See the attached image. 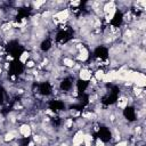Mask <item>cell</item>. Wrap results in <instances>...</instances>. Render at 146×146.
<instances>
[{"mask_svg":"<svg viewBox=\"0 0 146 146\" xmlns=\"http://www.w3.org/2000/svg\"><path fill=\"white\" fill-rule=\"evenodd\" d=\"M23 71H24V65L18 59H16L13 63H10V65H9V72H10V74H13V75H19V74H22Z\"/></svg>","mask_w":146,"mask_h":146,"instance_id":"cell-1","label":"cell"},{"mask_svg":"<svg viewBox=\"0 0 146 146\" xmlns=\"http://www.w3.org/2000/svg\"><path fill=\"white\" fill-rule=\"evenodd\" d=\"M72 86H73V81H72V79L68 78V76H67V78H64V79L60 81V84H59L60 89L64 90V91H68V90H71Z\"/></svg>","mask_w":146,"mask_h":146,"instance_id":"cell-8","label":"cell"},{"mask_svg":"<svg viewBox=\"0 0 146 146\" xmlns=\"http://www.w3.org/2000/svg\"><path fill=\"white\" fill-rule=\"evenodd\" d=\"M94 56L100 60H105L108 58V50L104 46H98L94 51Z\"/></svg>","mask_w":146,"mask_h":146,"instance_id":"cell-5","label":"cell"},{"mask_svg":"<svg viewBox=\"0 0 146 146\" xmlns=\"http://www.w3.org/2000/svg\"><path fill=\"white\" fill-rule=\"evenodd\" d=\"M88 86H89V82H88V81L82 80V79H79V80L76 81V89H78V91H79V95L84 94V92H86V89L88 88Z\"/></svg>","mask_w":146,"mask_h":146,"instance_id":"cell-9","label":"cell"},{"mask_svg":"<svg viewBox=\"0 0 146 146\" xmlns=\"http://www.w3.org/2000/svg\"><path fill=\"white\" fill-rule=\"evenodd\" d=\"M5 102V90L0 88V104H3Z\"/></svg>","mask_w":146,"mask_h":146,"instance_id":"cell-11","label":"cell"},{"mask_svg":"<svg viewBox=\"0 0 146 146\" xmlns=\"http://www.w3.org/2000/svg\"><path fill=\"white\" fill-rule=\"evenodd\" d=\"M38 90L42 96H49L52 91V88H51V84L46 81V82H41L40 84H38Z\"/></svg>","mask_w":146,"mask_h":146,"instance_id":"cell-6","label":"cell"},{"mask_svg":"<svg viewBox=\"0 0 146 146\" xmlns=\"http://www.w3.org/2000/svg\"><path fill=\"white\" fill-rule=\"evenodd\" d=\"M51 46H52V43H51V40H50V39H46V40H43V41L41 42L40 49H41L42 51H44V52H46V51L50 50Z\"/></svg>","mask_w":146,"mask_h":146,"instance_id":"cell-10","label":"cell"},{"mask_svg":"<svg viewBox=\"0 0 146 146\" xmlns=\"http://www.w3.org/2000/svg\"><path fill=\"white\" fill-rule=\"evenodd\" d=\"M49 108L54 112H59L65 108V104L62 100H50L49 102Z\"/></svg>","mask_w":146,"mask_h":146,"instance_id":"cell-7","label":"cell"},{"mask_svg":"<svg viewBox=\"0 0 146 146\" xmlns=\"http://www.w3.org/2000/svg\"><path fill=\"white\" fill-rule=\"evenodd\" d=\"M97 137H98L102 141L106 143V141H110V140L112 139V132H111V130H110L108 128H106V127H102V128L98 129Z\"/></svg>","mask_w":146,"mask_h":146,"instance_id":"cell-3","label":"cell"},{"mask_svg":"<svg viewBox=\"0 0 146 146\" xmlns=\"http://www.w3.org/2000/svg\"><path fill=\"white\" fill-rule=\"evenodd\" d=\"M123 116L129 121L133 122L137 120V111L133 106H125L123 110Z\"/></svg>","mask_w":146,"mask_h":146,"instance_id":"cell-2","label":"cell"},{"mask_svg":"<svg viewBox=\"0 0 146 146\" xmlns=\"http://www.w3.org/2000/svg\"><path fill=\"white\" fill-rule=\"evenodd\" d=\"M123 21H124L123 13L121 10H117V11H115L113 17L111 18V25H112V27H120L122 25Z\"/></svg>","mask_w":146,"mask_h":146,"instance_id":"cell-4","label":"cell"}]
</instances>
